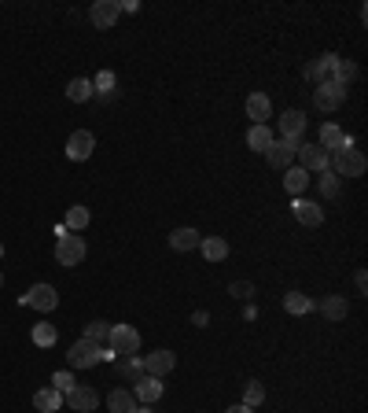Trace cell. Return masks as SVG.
I'll return each mask as SVG.
<instances>
[{"instance_id": "obj_22", "label": "cell", "mask_w": 368, "mask_h": 413, "mask_svg": "<svg viewBox=\"0 0 368 413\" xmlns=\"http://www.w3.org/2000/svg\"><path fill=\"white\" fill-rule=\"evenodd\" d=\"M33 406L41 409V413H56L59 406H63V395L56 387H41V391H33Z\"/></svg>"}, {"instance_id": "obj_8", "label": "cell", "mask_w": 368, "mask_h": 413, "mask_svg": "<svg viewBox=\"0 0 368 413\" xmlns=\"http://www.w3.org/2000/svg\"><path fill=\"white\" fill-rule=\"evenodd\" d=\"M96 151V137L89 133V129H74L70 133V141H67V159H74V163H85Z\"/></svg>"}, {"instance_id": "obj_35", "label": "cell", "mask_w": 368, "mask_h": 413, "mask_svg": "<svg viewBox=\"0 0 368 413\" xmlns=\"http://www.w3.org/2000/svg\"><path fill=\"white\" fill-rule=\"evenodd\" d=\"M52 387L59 391V395H67V391L74 387V377L67 373V369H63V373H56V377H52Z\"/></svg>"}, {"instance_id": "obj_30", "label": "cell", "mask_w": 368, "mask_h": 413, "mask_svg": "<svg viewBox=\"0 0 368 413\" xmlns=\"http://www.w3.org/2000/svg\"><path fill=\"white\" fill-rule=\"evenodd\" d=\"M361 71H357V63L354 59H339V67H335V81H342L346 89H350V81L357 78Z\"/></svg>"}, {"instance_id": "obj_33", "label": "cell", "mask_w": 368, "mask_h": 413, "mask_svg": "<svg viewBox=\"0 0 368 413\" xmlns=\"http://www.w3.org/2000/svg\"><path fill=\"white\" fill-rule=\"evenodd\" d=\"M33 343L37 347H52L56 343V329H52V325H45V321L33 325Z\"/></svg>"}, {"instance_id": "obj_20", "label": "cell", "mask_w": 368, "mask_h": 413, "mask_svg": "<svg viewBox=\"0 0 368 413\" xmlns=\"http://www.w3.org/2000/svg\"><path fill=\"white\" fill-rule=\"evenodd\" d=\"M306 185H310V173L302 170V166H288V170H284V188H288V195H302V192H306Z\"/></svg>"}, {"instance_id": "obj_2", "label": "cell", "mask_w": 368, "mask_h": 413, "mask_svg": "<svg viewBox=\"0 0 368 413\" xmlns=\"http://www.w3.org/2000/svg\"><path fill=\"white\" fill-rule=\"evenodd\" d=\"M85 240L81 233H70L67 225H59V244H56V262L59 266H81L85 262Z\"/></svg>"}, {"instance_id": "obj_40", "label": "cell", "mask_w": 368, "mask_h": 413, "mask_svg": "<svg viewBox=\"0 0 368 413\" xmlns=\"http://www.w3.org/2000/svg\"><path fill=\"white\" fill-rule=\"evenodd\" d=\"M0 288H4V273H0Z\"/></svg>"}, {"instance_id": "obj_12", "label": "cell", "mask_w": 368, "mask_h": 413, "mask_svg": "<svg viewBox=\"0 0 368 413\" xmlns=\"http://www.w3.org/2000/svg\"><path fill=\"white\" fill-rule=\"evenodd\" d=\"M67 406L74 409V413H93L96 406H100V395L93 387H81V384H74L70 391H67Z\"/></svg>"}, {"instance_id": "obj_13", "label": "cell", "mask_w": 368, "mask_h": 413, "mask_svg": "<svg viewBox=\"0 0 368 413\" xmlns=\"http://www.w3.org/2000/svg\"><path fill=\"white\" fill-rule=\"evenodd\" d=\"M173 365H177V355H173V351H155V355H147V358H144V373L162 380Z\"/></svg>"}, {"instance_id": "obj_5", "label": "cell", "mask_w": 368, "mask_h": 413, "mask_svg": "<svg viewBox=\"0 0 368 413\" xmlns=\"http://www.w3.org/2000/svg\"><path fill=\"white\" fill-rule=\"evenodd\" d=\"M313 100H317V107L320 111H339V107L346 103V85L342 81H320L317 85V93H313Z\"/></svg>"}, {"instance_id": "obj_18", "label": "cell", "mask_w": 368, "mask_h": 413, "mask_svg": "<svg viewBox=\"0 0 368 413\" xmlns=\"http://www.w3.org/2000/svg\"><path fill=\"white\" fill-rule=\"evenodd\" d=\"M247 115L254 118V126H266V118L273 115L269 96H266V93H251V96H247Z\"/></svg>"}, {"instance_id": "obj_4", "label": "cell", "mask_w": 368, "mask_h": 413, "mask_svg": "<svg viewBox=\"0 0 368 413\" xmlns=\"http://www.w3.org/2000/svg\"><path fill=\"white\" fill-rule=\"evenodd\" d=\"M67 362H70V369H93V365H100V362H103V347L81 336L78 343H70Z\"/></svg>"}, {"instance_id": "obj_32", "label": "cell", "mask_w": 368, "mask_h": 413, "mask_svg": "<svg viewBox=\"0 0 368 413\" xmlns=\"http://www.w3.org/2000/svg\"><path fill=\"white\" fill-rule=\"evenodd\" d=\"M93 93H100V96H115V74H111V71H100L96 81H93Z\"/></svg>"}, {"instance_id": "obj_19", "label": "cell", "mask_w": 368, "mask_h": 413, "mask_svg": "<svg viewBox=\"0 0 368 413\" xmlns=\"http://www.w3.org/2000/svg\"><path fill=\"white\" fill-rule=\"evenodd\" d=\"M199 251L206 262H221V258H228V240H221V236H203Z\"/></svg>"}, {"instance_id": "obj_23", "label": "cell", "mask_w": 368, "mask_h": 413, "mask_svg": "<svg viewBox=\"0 0 368 413\" xmlns=\"http://www.w3.org/2000/svg\"><path fill=\"white\" fill-rule=\"evenodd\" d=\"M284 310L295 314V317H302V314H310V310H313V299H310V295H302V292H288V295H284Z\"/></svg>"}, {"instance_id": "obj_34", "label": "cell", "mask_w": 368, "mask_h": 413, "mask_svg": "<svg viewBox=\"0 0 368 413\" xmlns=\"http://www.w3.org/2000/svg\"><path fill=\"white\" fill-rule=\"evenodd\" d=\"M140 373H144V362H140V355H129V362L122 365V377H125V380H140Z\"/></svg>"}, {"instance_id": "obj_27", "label": "cell", "mask_w": 368, "mask_h": 413, "mask_svg": "<svg viewBox=\"0 0 368 413\" xmlns=\"http://www.w3.org/2000/svg\"><path fill=\"white\" fill-rule=\"evenodd\" d=\"M89 218H93L89 207H81V203H78V207L67 210V229H70V233H81L85 225H89Z\"/></svg>"}, {"instance_id": "obj_41", "label": "cell", "mask_w": 368, "mask_h": 413, "mask_svg": "<svg viewBox=\"0 0 368 413\" xmlns=\"http://www.w3.org/2000/svg\"><path fill=\"white\" fill-rule=\"evenodd\" d=\"M0 255H4V248H0Z\"/></svg>"}, {"instance_id": "obj_25", "label": "cell", "mask_w": 368, "mask_h": 413, "mask_svg": "<svg viewBox=\"0 0 368 413\" xmlns=\"http://www.w3.org/2000/svg\"><path fill=\"white\" fill-rule=\"evenodd\" d=\"M276 137L269 133V126H251V133H247V144L254 148V151H262V155H266V148L273 144Z\"/></svg>"}, {"instance_id": "obj_24", "label": "cell", "mask_w": 368, "mask_h": 413, "mask_svg": "<svg viewBox=\"0 0 368 413\" xmlns=\"http://www.w3.org/2000/svg\"><path fill=\"white\" fill-rule=\"evenodd\" d=\"M67 96L74 100V103H85V100H93L96 93H93V81L89 78H74L70 85H67Z\"/></svg>"}, {"instance_id": "obj_39", "label": "cell", "mask_w": 368, "mask_h": 413, "mask_svg": "<svg viewBox=\"0 0 368 413\" xmlns=\"http://www.w3.org/2000/svg\"><path fill=\"white\" fill-rule=\"evenodd\" d=\"M137 413H151V409H147V406H137Z\"/></svg>"}, {"instance_id": "obj_31", "label": "cell", "mask_w": 368, "mask_h": 413, "mask_svg": "<svg viewBox=\"0 0 368 413\" xmlns=\"http://www.w3.org/2000/svg\"><path fill=\"white\" fill-rule=\"evenodd\" d=\"M107 336H111V325H107V321H89V325H85V340L103 343Z\"/></svg>"}, {"instance_id": "obj_26", "label": "cell", "mask_w": 368, "mask_h": 413, "mask_svg": "<svg viewBox=\"0 0 368 413\" xmlns=\"http://www.w3.org/2000/svg\"><path fill=\"white\" fill-rule=\"evenodd\" d=\"M342 141H346V133H342L339 126H332V122H328V126L320 129V148H324V151H335V148H342Z\"/></svg>"}, {"instance_id": "obj_28", "label": "cell", "mask_w": 368, "mask_h": 413, "mask_svg": "<svg viewBox=\"0 0 368 413\" xmlns=\"http://www.w3.org/2000/svg\"><path fill=\"white\" fill-rule=\"evenodd\" d=\"M320 195H324V200H335V195H339V188H342V181L335 178V173L332 170H320Z\"/></svg>"}, {"instance_id": "obj_37", "label": "cell", "mask_w": 368, "mask_h": 413, "mask_svg": "<svg viewBox=\"0 0 368 413\" xmlns=\"http://www.w3.org/2000/svg\"><path fill=\"white\" fill-rule=\"evenodd\" d=\"M354 288H357V295H364V292H368V273H364V270H357V273H354Z\"/></svg>"}, {"instance_id": "obj_10", "label": "cell", "mask_w": 368, "mask_h": 413, "mask_svg": "<svg viewBox=\"0 0 368 413\" xmlns=\"http://www.w3.org/2000/svg\"><path fill=\"white\" fill-rule=\"evenodd\" d=\"M302 133H306V115L298 107L280 115V141H302Z\"/></svg>"}, {"instance_id": "obj_11", "label": "cell", "mask_w": 368, "mask_h": 413, "mask_svg": "<svg viewBox=\"0 0 368 413\" xmlns=\"http://www.w3.org/2000/svg\"><path fill=\"white\" fill-rule=\"evenodd\" d=\"M295 148H298V141H273V144L266 148V159H269V166H276V170H288V166L295 163Z\"/></svg>"}, {"instance_id": "obj_38", "label": "cell", "mask_w": 368, "mask_h": 413, "mask_svg": "<svg viewBox=\"0 0 368 413\" xmlns=\"http://www.w3.org/2000/svg\"><path fill=\"white\" fill-rule=\"evenodd\" d=\"M225 413H254V409H251V406H243V402H240V406H228V409H225Z\"/></svg>"}, {"instance_id": "obj_1", "label": "cell", "mask_w": 368, "mask_h": 413, "mask_svg": "<svg viewBox=\"0 0 368 413\" xmlns=\"http://www.w3.org/2000/svg\"><path fill=\"white\" fill-rule=\"evenodd\" d=\"M328 170L335 173L339 181H346V178H361V173L368 170V159H364L361 151L354 148V141L346 137V141H342V148L328 151Z\"/></svg>"}, {"instance_id": "obj_17", "label": "cell", "mask_w": 368, "mask_h": 413, "mask_svg": "<svg viewBox=\"0 0 368 413\" xmlns=\"http://www.w3.org/2000/svg\"><path fill=\"white\" fill-rule=\"evenodd\" d=\"M137 399H133V391H129V387H115L111 391V395H107V409H111V413H137Z\"/></svg>"}, {"instance_id": "obj_15", "label": "cell", "mask_w": 368, "mask_h": 413, "mask_svg": "<svg viewBox=\"0 0 368 413\" xmlns=\"http://www.w3.org/2000/svg\"><path fill=\"white\" fill-rule=\"evenodd\" d=\"M291 210H295V218H298L302 225H320V222H324V210H320L313 200H302V195H295Z\"/></svg>"}, {"instance_id": "obj_29", "label": "cell", "mask_w": 368, "mask_h": 413, "mask_svg": "<svg viewBox=\"0 0 368 413\" xmlns=\"http://www.w3.org/2000/svg\"><path fill=\"white\" fill-rule=\"evenodd\" d=\"M266 402V387L262 384H258V380H251L247 387H243V406H251V409H258V406H262Z\"/></svg>"}, {"instance_id": "obj_14", "label": "cell", "mask_w": 368, "mask_h": 413, "mask_svg": "<svg viewBox=\"0 0 368 413\" xmlns=\"http://www.w3.org/2000/svg\"><path fill=\"white\" fill-rule=\"evenodd\" d=\"M133 399H137L140 406H147V402H159V399H162V380L144 373V377L137 380V387H133Z\"/></svg>"}, {"instance_id": "obj_9", "label": "cell", "mask_w": 368, "mask_h": 413, "mask_svg": "<svg viewBox=\"0 0 368 413\" xmlns=\"http://www.w3.org/2000/svg\"><path fill=\"white\" fill-rule=\"evenodd\" d=\"M295 155H298V163H302V170H306V173L310 170H317V173L328 170V151H324L320 144H298Z\"/></svg>"}, {"instance_id": "obj_7", "label": "cell", "mask_w": 368, "mask_h": 413, "mask_svg": "<svg viewBox=\"0 0 368 413\" xmlns=\"http://www.w3.org/2000/svg\"><path fill=\"white\" fill-rule=\"evenodd\" d=\"M118 15H122L118 0H96V4L89 8V19H93V26H96V30H115Z\"/></svg>"}, {"instance_id": "obj_16", "label": "cell", "mask_w": 368, "mask_h": 413, "mask_svg": "<svg viewBox=\"0 0 368 413\" xmlns=\"http://www.w3.org/2000/svg\"><path fill=\"white\" fill-rule=\"evenodd\" d=\"M199 244H203L199 229H188V225H184V229H173V233H169V248H173V251H196Z\"/></svg>"}, {"instance_id": "obj_21", "label": "cell", "mask_w": 368, "mask_h": 413, "mask_svg": "<svg viewBox=\"0 0 368 413\" xmlns=\"http://www.w3.org/2000/svg\"><path fill=\"white\" fill-rule=\"evenodd\" d=\"M320 314L328 321H342L346 314H350V302H346V295H328L320 302Z\"/></svg>"}, {"instance_id": "obj_3", "label": "cell", "mask_w": 368, "mask_h": 413, "mask_svg": "<svg viewBox=\"0 0 368 413\" xmlns=\"http://www.w3.org/2000/svg\"><path fill=\"white\" fill-rule=\"evenodd\" d=\"M107 351H111L115 358H118V355H137V351H140V332L133 329V325H111Z\"/></svg>"}, {"instance_id": "obj_36", "label": "cell", "mask_w": 368, "mask_h": 413, "mask_svg": "<svg viewBox=\"0 0 368 413\" xmlns=\"http://www.w3.org/2000/svg\"><path fill=\"white\" fill-rule=\"evenodd\" d=\"M228 295H236V299H251V295H254V285H251V280H236V285H228Z\"/></svg>"}, {"instance_id": "obj_6", "label": "cell", "mask_w": 368, "mask_h": 413, "mask_svg": "<svg viewBox=\"0 0 368 413\" xmlns=\"http://www.w3.org/2000/svg\"><path fill=\"white\" fill-rule=\"evenodd\" d=\"M23 302H26V307H33V310H41V314H52V310L59 307V292H56L52 285H33V288L23 295Z\"/></svg>"}]
</instances>
